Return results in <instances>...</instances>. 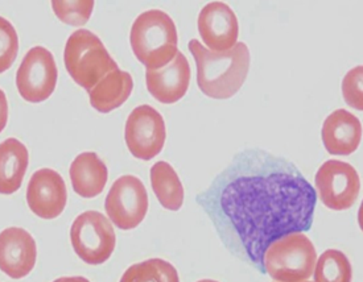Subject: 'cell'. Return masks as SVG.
Returning a JSON list of instances; mask_svg holds the SVG:
<instances>
[{
    "instance_id": "1",
    "label": "cell",
    "mask_w": 363,
    "mask_h": 282,
    "mask_svg": "<svg viewBox=\"0 0 363 282\" xmlns=\"http://www.w3.org/2000/svg\"><path fill=\"white\" fill-rule=\"evenodd\" d=\"M197 202L230 251L264 273L268 245L312 227L317 196L292 162L249 150L235 156Z\"/></svg>"
},
{
    "instance_id": "2",
    "label": "cell",
    "mask_w": 363,
    "mask_h": 282,
    "mask_svg": "<svg viewBox=\"0 0 363 282\" xmlns=\"http://www.w3.org/2000/svg\"><path fill=\"white\" fill-rule=\"evenodd\" d=\"M197 65V84L201 91L213 99H229L245 84L250 69V50L246 44L226 52H213L193 38L188 44Z\"/></svg>"
},
{
    "instance_id": "3",
    "label": "cell",
    "mask_w": 363,
    "mask_h": 282,
    "mask_svg": "<svg viewBox=\"0 0 363 282\" xmlns=\"http://www.w3.org/2000/svg\"><path fill=\"white\" fill-rule=\"evenodd\" d=\"M130 43L138 61L156 70L168 65L177 55L179 35L172 18L164 11H145L135 20Z\"/></svg>"
},
{
    "instance_id": "4",
    "label": "cell",
    "mask_w": 363,
    "mask_h": 282,
    "mask_svg": "<svg viewBox=\"0 0 363 282\" xmlns=\"http://www.w3.org/2000/svg\"><path fill=\"white\" fill-rule=\"evenodd\" d=\"M315 245L303 232H292L268 245L263 254V271L277 282L308 281L315 272Z\"/></svg>"
},
{
    "instance_id": "5",
    "label": "cell",
    "mask_w": 363,
    "mask_h": 282,
    "mask_svg": "<svg viewBox=\"0 0 363 282\" xmlns=\"http://www.w3.org/2000/svg\"><path fill=\"white\" fill-rule=\"evenodd\" d=\"M64 62L69 76L87 91L119 69L101 38L87 29H78L67 38Z\"/></svg>"
},
{
    "instance_id": "6",
    "label": "cell",
    "mask_w": 363,
    "mask_h": 282,
    "mask_svg": "<svg viewBox=\"0 0 363 282\" xmlns=\"http://www.w3.org/2000/svg\"><path fill=\"white\" fill-rule=\"evenodd\" d=\"M70 242L77 256L90 265L106 263L114 252L116 236L111 222L98 211H86L74 219Z\"/></svg>"
},
{
    "instance_id": "7",
    "label": "cell",
    "mask_w": 363,
    "mask_h": 282,
    "mask_svg": "<svg viewBox=\"0 0 363 282\" xmlns=\"http://www.w3.org/2000/svg\"><path fill=\"white\" fill-rule=\"evenodd\" d=\"M57 78V65L53 55L47 47H35L29 49L20 64L16 86L24 101L41 103L53 94Z\"/></svg>"
},
{
    "instance_id": "8",
    "label": "cell",
    "mask_w": 363,
    "mask_h": 282,
    "mask_svg": "<svg viewBox=\"0 0 363 282\" xmlns=\"http://www.w3.org/2000/svg\"><path fill=\"white\" fill-rule=\"evenodd\" d=\"M108 219L119 230H134L148 211V194L143 182L135 176H122L110 188L105 201Z\"/></svg>"
},
{
    "instance_id": "9",
    "label": "cell",
    "mask_w": 363,
    "mask_h": 282,
    "mask_svg": "<svg viewBox=\"0 0 363 282\" xmlns=\"http://www.w3.org/2000/svg\"><path fill=\"white\" fill-rule=\"evenodd\" d=\"M165 139V123L159 111L148 104L133 110L125 123V140L134 157L152 160L163 151Z\"/></svg>"
},
{
    "instance_id": "10",
    "label": "cell",
    "mask_w": 363,
    "mask_h": 282,
    "mask_svg": "<svg viewBox=\"0 0 363 282\" xmlns=\"http://www.w3.org/2000/svg\"><path fill=\"white\" fill-rule=\"evenodd\" d=\"M315 188L321 202L330 210L342 211L353 206L361 191L357 170L347 162L329 160L315 174Z\"/></svg>"
},
{
    "instance_id": "11",
    "label": "cell",
    "mask_w": 363,
    "mask_h": 282,
    "mask_svg": "<svg viewBox=\"0 0 363 282\" xmlns=\"http://www.w3.org/2000/svg\"><path fill=\"white\" fill-rule=\"evenodd\" d=\"M67 190L56 170L40 169L32 174L27 188V202L32 213L41 219H55L67 207Z\"/></svg>"
},
{
    "instance_id": "12",
    "label": "cell",
    "mask_w": 363,
    "mask_h": 282,
    "mask_svg": "<svg viewBox=\"0 0 363 282\" xmlns=\"http://www.w3.org/2000/svg\"><path fill=\"white\" fill-rule=\"evenodd\" d=\"M199 32L209 50L226 52L238 43V19L228 4L213 1L201 10Z\"/></svg>"
},
{
    "instance_id": "13",
    "label": "cell",
    "mask_w": 363,
    "mask_h": 282,
    "mask_svg": "<svg viewBox=\"0 0 363 282\" xmlns=\"http://www.w3.org/2000/svg\"><path fill=\"white\" fill-rule=\"evenodd\" d=\"M38 259L36 242L28 231L10 227L0 232V271L13 280L27 277Z\"/></svg>"
},
{
    "instance_id": "14",
    "label": "cell",
    "mask_w": 363,
    "mask_h": 282,
    "mask_svg": "<svg viewBox=\"0 0 363 282\" xmlns=\"http://www.w3.org/2000/svg\"><path fill=\"white\" fill-rule=\"evenodd\" d=\"M145 82L155 99L162 103H176L186 94L191 84V66L186 57L177 52L168 65L156 70L147 69Z\"/></svg>"
},
{
    "instance_id": "15",
    "label": "cell",
    "mask_w": 363,
    "mask_h": 282,
    "mask_svg": "<svg viewBox=\"0 0 363 282\" xmlns=\"http://www.w3.org/2000/svg\"><path fill=\"white\" fill-rule=\"evenodd\" d=\"M323 141L326 151L337 156H349L362 141V123L346 110L330 113L323 125Z\"/></svg>"
},
{
    "instance_id": "16",
    "label": "cell",
    "mask_w": 363,
    "mask_h": 282,
    "mask_svg": "<svg viewBox=\"0 0 363 282\" xmlns=\"http://www.w3.org/2000/svg\"><path fill=\"white\" fill-rule=\"evenodd\" d=\"M70 181L73 190L79 197L96 198L99 196L108 179L105 162L94 152H85L77 156L70 165Z\"/></svg>"
},
{
    "instance_id": "17",
    "label": "cell",
    "mask_w": 363,
    "mask_h": 282,
    "mask_svg": "<svg viewBox=\"0 0 363 282\" xmlns=\"http://www.w3.org/2000/svg\"><path fill=\"white\" fill-rule=\"evenodd\" d=\"M29 164L27 147L18 139L0 142V194L16 193L23 184Z\"/></svg>"
},
{
    "instance_id": "18",
    "label": "cell",
    "mask_w": 363,
    "mask_h": 282,
    "mask_svg": "<svg viewBox=\"0 0 363 282\" xmlns=\"http://www.w3.org/2000/svg\"><path fill=\"white\" fill-rule=\"evenodd\" d=\"M133 89L134 81L131 74L116 69L89 91L90 104L99 113H110L125 103L133 93Z\"/></svg>"
},
{
    "instance_id": "19",
    "label": "cell",
    "mask_w": 363,
    "mask_h": 282,
    "mask_svg": "<svg viewBox=\"0 0 363 282\" xmlns=\"http://www.w3.org/2000/svg\"><path fill=\"white\" fill-rule=\"evenodd\" d=\"M151 185L155 196L164 208L171 211H179L182 208L184 188L171 164L159 161L153 165L151 168Z\"/></svg>"
},
{
    "instance_id": "20",
    "label": "cell",
    "mask_w": 363,
    "mask_h": 282,
    "mask_svg": "<svg viewBox=\"0 0 363 282\" xmlns=\"http://www.w3.org/2000/svg\"><path fill=\"white\" fill-rule=\"evenodd\" d=\"M121 282H180V278L172 264L162 259H151L131 265Z\"/></svg>"
},
{
    "instance_id": "21",
    "label": "cell",
    "mask_w": 363,
    "mask_h": 282,
    "mask_svg": "<svg viewBox=\"0 0 363 282\" xmlns=\"http://www.w3.org/2000/svg\"><path fill=\"white\" fill-rule=\"evenodd\" d=\"M315 282H352L353 269L346 254L328 249L315 261Z\"/></svg>"
},
{
    "instance_id": "22",
    "label": "cell",
    "mask_w": 363,
    "mask_h": 282,
    "mask_svg": "<svg viewBox=\"0 0 363 282\" xmlns=\"http://www.w3.org/2000/svg\"><path fill=\"white\" fill-rule=\"evenodd\" d=\"M52 9L62 23L81 27L85 26L94 9L93 0L85 1H52Z\"/></svg>"
},
{
    "instance_id": "23",
    "label": "cell",
    "mask_w": 363,
    "mask_h": 282,
    "mask_svg": "<svg viewBox=\"0 0 363 282\" xmlns=\"http://www.w3.org/2000/svg\"><path fill=\"white\" fill-rule=\"evenodd\" d=\"M19 53V36L10 21L0 16V73H4L15 62Z\"/></svg>"
},
{
    "instance_id": "24",
    "label": "cell",
    "mask_w": 363,
    "mask_h": 282,
    "mask_svg": "<svg viewBox=\"0 0 363 282\" xmlns=\"http://www.w3.org/2000/svg\"><path fill=\"white\" fill-rule=\"evenodd\" d=\"M362 77L363 67L359 65L352 69L342 81V94L346 103L359 111L363 108Z\"/></svg>"
},
{
    "instance_id": "25",
    "label": "cell",
    "mask_w": 363,
    "mask_h": 282,
    "mask_svg": "<svg viewBox=\"0 0 363 282\" xmlns=\"http://www.w3.org/2000/svg\"><path fill=\"white\" fill-rule=\"evenodd\" d=\"M9 122V102L3 90H0V132L6 128Z\"/></svg>"
},
{
    "instance_id": "26",
    "label": "cell",
    "mask_w": 363,
    "mask_h": 282,
    "mask_svg": "<svg viewBox=\"0 0 363 282\" xmlns=\"http://www.w3.org/2000/svg\"><path fill=\"white\" fill-rule=\"evenodd\" d=\"M53 282H90L85 277H81V276H76V277H61L57 278L56 281Z\"/></svg>"
},
{
    "instance_id": "27",
    "label": "cell",
    "mask_w": 363,
    "mask_h": 282,
    "mask_svg": "<svg viewBox=\"0 0 363 282\" xmlns=\"http://www.w3.org/2000/svg\"><path fill=\"white\" fill-rule=\"evenodd\" d=\"M199 282H218V281H214V280H201V281Z\"/></svg>"
},
{
    "instance_id": "28",
    "label": "cell",
    "mask_w": 363,
    "mask_h": 282,
    "mask_svg": "<svg viewBox=\"0 0 363 282\" xmlns=\"http://www.w3.org/2000/svg\"><path fill=\"white\" fill-rule=\"evenodd\" d=\"M303 282H311V281H303Z\"/></svg>"
}]
</instances>
